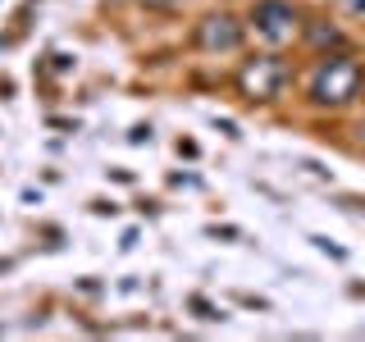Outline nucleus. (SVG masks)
<instances>
[{"mask_svg": "<svg viewBox=\"0 0 365 342\" xmlns=\"http://www.w3.org/2000/svg\"><path fill=\"white\" fill-rule=\"evenodd\" d=\"M365 96V55L342 46V51L315 55L302 73V105L315 114H347Z\"/></svg>", "mask_w": 365, "mask_h": 342, "instance_id": "1", "label": "nucleus"}, {"mask_svg": "<svg viewBox=\"0 0 365 342\" xmlns=\"http://www.w3.org/2000/svg\"><path fill=\"white\" fill-rule=\"evenodd\" d=\"M292 83H297V73L279 51L247 55V60L237 64V73H233V91L247 100V105H279Z\"/></svg>", "mask_w": 365, "mask_h": 342, "instance_id": "2", "label": "nucleus"}, {"mask_svg": "<svg viewBox=\"0 0 365 342\" xmlns=\"http://www.w3.org/2000/svg\"><path fill=\"white\" fill-rule=\"evenodd\" d=\"M247 32H256V41H265L269 51H283L302 37V14L288 5V0H260L247 19Z\"/></svg>", "mask_w": 365, "mask_h": 342, "instance_id": "3", "label": "nucleus"}, {"mask_svg": "<svg viewBox=\"0 0 365 342\" xmlns=\"http://www.w3.org/2000/svg\"><path fill=\"white\" fill-rule=\"evenodd\" d=\"M192 41H197L201 55H237L247 41V23L237 14H205L192 32Z\"/></svg>", "mask_w": 365, "mask_h": 342, "instance_id": "4", "label": "nucleus"}, {"mask_svg": "<svg viewBox=\"0 0 365 342\" xmlns=\"http://www.w3.org/2000/svg\"><path fill=\"white\" fill-rule=\"evenodd\" d=\"M297 41H302L311 55H324V51H342V46H351L338 19H306V23H302V37H297Z\"/></svg>", "mask_w": 365, "mask_h": 342, "instance_id": "5", "label": "nucleus"}, {"mask_svg": "<svg viewBox=\"0 0 365 342\" xmlns=\"http://www.w3.org/2000/svg\"><path fill=\"white\" fill-rule=\"evenodd\" d=\"M338 9L347 19H356V23H365V0H338Z\"/></svg>", "mask_w": 365, "mask_h": 342, "instance_id": "6", "label": "nucleus"}, {"mask_svg": "<svg viewBox=\"0 0 365 342\" xmlns=\"http://www.w3.org/2000/svg\"><path fill=\"white\" fill-rule=\"evenodd\" d=\"M146 5H151V9H174L178 0H146Z\"/></svg>", "mask_w": 365, "mask_h": 342, "instance_id": "7", "label": "nucleus"}, {"mask_svg": "<svg viewBox=\"0 0 365 342\" xmlns=\"http://www.w3.org/2000/svg\"><path fill=\"white\" fill-rule=\"evenodd\" d=\"M361 100H365V96H361Z\"/></svg>", "mask_w": 365, "mask_h": 342, "instance_id": "8", "label": "nucleus"}]
</instances>
